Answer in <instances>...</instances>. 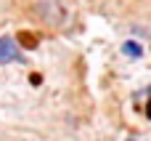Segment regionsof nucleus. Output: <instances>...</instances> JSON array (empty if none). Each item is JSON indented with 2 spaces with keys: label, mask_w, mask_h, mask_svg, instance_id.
Masks as SVG:
<instances>
[{
  "label": "nucleus",
  "mask_w": 151,
  "mask_h": 141,
  "mask_svg": "<svg viewBox=\"0 0 151 141\" xmlns=\"http://www.w3.org/2000/svg\"><path fill=\"white\" fill-rule=\"evenodd\" d=\"M35 16H37L42 24H48V27H64L66 19H69L66 8H64L58 0H37V3H35Z\"/></svg>",
  "instance_id": "1"
},
{
  "label": "nucleus",
  "mask_w": 151,
  "mask_h": 141,
  "mask_svg": "<svg viewBox=\"0 0 151 141\" xmlns=\"http://www.w3.org/2000/svg\"><path fill=\"white\" fill-rule=\"evenodd\" d=\"M27 64L24 61V53H21V48H19V43L13 40V37H8V35H3L0 37V64Z\"/></svg>",
  "instance_id": "2"
},
{
  "label": "nucleus",
  "mask_w": 151,
  "mask_h": 141,
  "mask_svg": "<svg viewBox=\"0 0 151 141\" xmlns=\"http://www.w3.org/2000/svg\"><path fill=\"white\" fill-rule=\"evenodd\" d=\"M122 53L130 56V59H141V56H143V48H141V43H135V40H125V43H122Z\"/></svg>",
  "instance_id": "3"
},
{
  "label": "nucleus",
  "mask_w": 151,
  "mask_h": 141,
  "mask_svg": "<svg viewBox=\"0 0 151 141\" xmlns=\"http://www.w3.org/2000/svg\"><path fill=\"white\" fill-rule=\"evenodd\" d=\"M146 117H149V120H151V99H149V101H146Z\"/></svg>",
  "instance_id": "4"
},
{
  "label": "nucleus",
  "mask_w": 151,
  "mask_h": 141,
  "mask_svg": "<svg viewBox=\"0 0 151 141\" xmlns=\"http://www.w3.org/2000/svg\"><path fill=\"white\" fill-rule=\"evenodd\" d=\"M127 141H138V139H127Z\"/></svg>",
  "instance_id": "5"
}]
</instances>
